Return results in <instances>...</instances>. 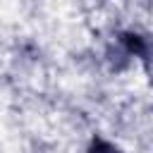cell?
<instances>
[{
  "label": "cell",
  "mask_w": 153,
  "mask_h": 153,
  "mask_svg": "<svg viewBox=\"0 0 153 153\" xmlns=\"http://www.w3.org/2000/svg\"><path fill=\"white\" fill-rule=\"evenodd\" d=\"M93 153H117V151H112L108 146H98V148H93Z\"/></svg>",
  "instance_id": "6da1fadb"
}]
</instances>
